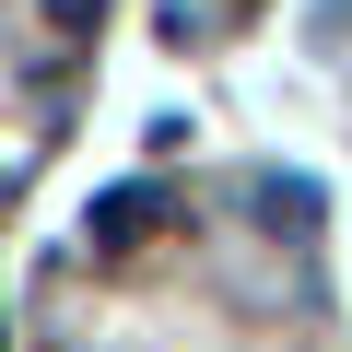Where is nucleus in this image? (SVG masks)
I'll return each instance as SVG.
<instances>
[{
	"label": "nucleus",
	"mask_w": 352,
	"mask_h": 352,
	"mask_svg": "<svg viewBox=\"0 0 352 352\" xmlns=\"http://www.w3.org/2000/svg\"><path fill=\"white\" fill-rule=\"evenodd\" d=\"M153 235H164V200H153V188H106V200H94V223H82V247H94V258H141Z\"/></svg>",
	"instance_id": "f257e3e1"
},
{
	"label": "nucleus",
	"mask_w": 352,
	"mask_h": 352,
	"mask_svg": "<svg viewBox=\"0 0 352 352\" xmlns=\"http://www.w3.org/2000/svg\"><path fill=\"white\" fill-rule=\"evenodd\" d=\"M47 24H59V36H94V24H106V0H47Z\"/></svg>",
	"instance_id": "f03ea898"
}]
</instances>
